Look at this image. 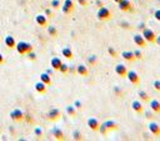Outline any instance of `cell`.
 <instances>
[{"label":"cell","instance_id":"19","mask_svg":"<svg viewBox=\"0 0 160 141\" xmlns=\"http://www.w3.org/2000/svg\"><path fill=\"white\" fill-rule=\"evenodd\" d=\"M5 46H8L9 49H14L15 48V39L14 37H13L11 35H8V36H5Z\"/></svg>","mask_w":160,"mask_h":141},{"label":"cell","instance_id":"1","mask_svg":"<svg viewBox=\"0 0 160 141\" xmlns=\"http://www.w3.org/2000/svg\"><path fill=\"white\" fill-rule=\"evenodd\" d=\"M15 49L18 51V54L20 55H26L29 51L33 50V45L29 44V43H25V41H19L16 45H15Z\"/></svg>","mask_w":160,"mask_h":141},{"label":"cell","instance_id":"13","mask_svg":"<svg viewBox=\"0 0 160 141\" xmlns=\"http://www.w3.org/2000/svg\"><path fill=\"white\" fill-rule=\"evenodd\" d=\"M149 131L154 135V136H160V126L156 122H150L149 124Z\"/></svg>","mask_w":160,"mask_h":141},{"label":"cell","instance_id":"38","mask_svg":"<svg viewBox=\"0 0 160 141\" xmlns=\"http://www.w3.org/2000/svg\"><path fill=\"white\" fill-rule=\"evenodd\" d=\"M78 3H79V5L80 6H88V0H78Z\"/></svg>","mask_w":160,"mask_h":141},{"label":"cell","instance_id":"28","mask_svg":"<svg viewBox=\"0 0 160 141\" xmlns=\"http://www.w3.org/2000/svg\"><path fill=\"white\" fill-rule=\"evenodd\" d=\"M139 96H140V99H141L143 101H149V95H148V93L140 90V91H139Z\"/></svg>","mask_w":160,"mask_h":141},{"label":"cell","instance_id":"11","mask_svg":"<svg viewBox=\"0 0 160 141\" xmlns=\"http://www.w3.org/2000/svg\"><path fill=\"white\" fill-rule=\"evenodd\" d=\"M88 126L91 131H98L99 130V126H100V122L95 119V118H90L88 120Z\"/></svg>","mask_w":160,"mask_h":141},{"label":"cell","instance_id":"10","mask_svg":"<svg viewBox=\"0 0 160 141\" xmlns=\"http://www.w3.org/2000/svg\"><path fill=\"white\" fill-rule=\"evenodd\" d=\"M35 23L39 25V26L45 28V26H48V18L44 14H38L35 16Z\"/></svg>","mask_w":160,"mask_h":141},{"label":"cell","instance_id":"20","mask_svg":"<svg viewBox=\"0 0 160 141\" xmlns=\"http://www.w3.org/2000/svg\"><path fill=\"white\" fill-rule=\"evenodd\" d=\"M40 81L44 83L46 86L51 85V78H50V75L48 72H42L40 74Z\"/></svg>","mask_w":160,"mask_h":141},{"label":"cell","instance_id":"45","mask_svg":"<svg viewBox=\"0 0 160 141\" xmlns=\"http://www.w3.org/2000/svg\"><path fill=\"white\" fill-rule=\"evenodd\" d=\"M146 114V118H148V119H151L153 118V111L151 112H145Z\"/></svg>","mask_w":160,"mask_h":141},{"label":"cell","instance_id":"25","mask_svg":"<svg viewBox=\"0 0 160 141\" xmlns=\"http://www.w3.org/2000/svg\"><path fill=\"white\" fill-rule=\"evenodd\" d=\"M61 53H63V55H64L66 59H69V60L73 59V50H71L70 48H64Z\"/></svg>","mask_w":160,"mask_h":141},{"label":"cell","instance_id":"42","mask_svg":"<svg viewBox=\"0 0 160 141\" xmlns=\"http://www.w3.org/2000/svg\"><path fill=\"white\" fill-rule=\"evenodd\" d=\"M114 93H116V94H119V96H120V95H122V90H120V89H119L118 86H115V87H114Z\"/></svg>","mask_w":160,"mask_h":141},{"label":"cell","instance_id":"47","mask_svg":"<svg viewBox=\"0 0 160 141\" xmlns=\"http://www.w3.org/2000/svg\"><path fill=\"white\" fill-rule=\"evenodd\" d=\"M96 4H98L99 6H103V5H101V2H99V0H98V2H96Z\"/></svg>","mask_w":160,"mask_h":141},{"label":"cell","instance_id":"15","mask_svg":"<svg viewBox=\"0 0 160 141\" xmlns=\"http://www.w3.org/2000/svg\"><path fill=\"white\" fill-rule=\"evenodd\" d=\"M131 108H133V110H134L136 114H141L143 111H144V106H143V104L140 101H138V100H134L131 102Z\"/></svg>","mask_w":160,"mask_h":141},{"label":"cell","instance_id":"22","mask_svg":"<svg viewBox=\"0 0 160 141\" xmlns=\"http://www.w3.org/2000/svg\"><path fill=\"white\" fill-rule=\"evenodd\" d=\"M104 125H105V127L108 129V131H113V130H116L118 129V124L115 122V121H113V120H108V121H105V122H103Z\"/></svg>","mask_w":160,"mask_h":141},{"label":"cell","instance_id":"3","mask_svg":"<svg viewBox=\"0 0 160 141\" xmlns=\"http://www.w3.org/2000/svg\"><path fill=\"white\" fill-rule=\"evenodd\" d=\"M143 36H144V39L148 41V43H155V39H156V35H155V33L151 30V29H149V28H144L143 29Z\"/></svg>","mask_w":160,"mask_h":141},{"label":"cell","instance_id":"6","mask_svg":"<svg viewBox=\"0 0 160 141\" xmlns=\"http://www.w3.org/2000/svg\"><path fill=\"white\" fill-rule=\"evenodd\" d=\"M133 41H134V44L136 46H139L140 49L146 48V40L144 39L143 34H135L134 36H133Z\"/></svg>","mask_w":160,"mask_h":141},{"label":"cell","instance_id":"14","mask_svg":"<svg viewBox=\"0 0 160 141\" xmlns=\"http://www.w3.org/2000/svg\"><path fill=\"white\" fill-rule=\"evenodd\" d=\"M149 106H150V110L154 112V114H160V102L158 100H150L149 102Z\"/></svg>","mask_w":160,"mask_h":141},{"label":"cell","instance_id":"41","mask_svg":"<svg viewBox=\"0 0 160 141\" xmlns=\"http://www.w3.org/2000/svg\"><path fill=\"white\" fill-rule=\"evenodd\" d=\"M68 74H76V69L74 66H69V72Z\"/></svg>","mask_w":160,"mask_h":141},{"label":"cell","instance_id":"36","mask_svg":"<svg viewBox=\"0 0 160 141\" xmlns=\"http://www.w3.org/2000/svg\"><path fill=\"white\" fill-rule=\"evenodd\" d=\"M26 56H28L30 60H33V61H34V60H36V54H35V53H33V50H31V51H29V53L26 54Z\"/></svg>","mask_w":160,"mask_h":141},{"label":"cell","instance_id":"35","mask_svg":"<svg viewBox=\"0 0 160 141\" xmlns=\"http://www.w3.org/2000/svg\"><path fill=\"white\" fill-rule=\"evenodd\" d=\"M133 53H134V56H135L136 60H140L143 58V53L140 50H135V51H133Z\"/></svg>","mask_w":160,"mask_h":141},{"label":"cell","instance_id":"27","mask_svg":"<svg viewBox=\"0 0 160 141\" xmlns=\"http://www.w3.org/2000/svg\"><path fill=\"white\" fill-rule=\"evenodd\" d=\"M58 71H60L61 74H68V72H69V65H68V64H64V62H63Z\"/></svg>","mask_w":160,"mask_h":141},{"label":"cell","instance_id":"49","mask_svg":"<svg viewBox=\"0 0 160 141\" xmlns=\"http://www.w3.org/2000/svg\"><path fill=\"white\" fill-rule=\"evenodd\" d=\"M159 2H160V0H159Z\"/></svg>","mask_w":160,"mask_h":141},{"label":"cell","instance_id":"29","mask_svg":"<svg viewBox=\"0 0 160 141\" xmlns=\"http://www.w3.org/2000/svg\"><path fill=\"white\" fill-rule=\"evenodd\" d=\"M73 139H74V140H76V141H79V140H83V135H82V132L78 131V130H75V131L73 132Z\"/></svg>","mask_w":160,"mask_h":141},{"label":"cell","instance_id":"8","mask_svg":"<svg viewBox=\"0 0 160 141\" xmlns=\"http://www.w3.org/2000/svg\"><path fill=\"white\" fill-rule=\"evenodd\" d=\"M10 119L13 121H21L24 119V112L20 109H14L10 112Z\"/></svg>","mask_w":160,"mask_h":141},{"label":"cell","instance_id":"7","mask_svg":"<svg viewBox=\"0 0 160 141\" xmlns=\"http://www.w3.org/2000/svg\"><path fill=\"white\" fill-rule=\"evenodd\" d=\"M126 78H128V80L130 81V84H133V85L138 86V85L140 84V78H139V75H138L135 71H128Z\"/></svg>","mask_w":160,"mask_h":141},{"label":"cell","instance_id":"39","mask_svg":"<svg viewBox=\"0 0 160 141\" xmlns=\"http://www.w3.org/2000/svg\"><path fill=\"white\" fill-rule=\"evenodd\" d=\"M154 16H155V19L158 21H160V9H158V10L154 11Z\"/></svg>","mask_w":160,"mask_h":141},{"label":"cell","instance_id":"5","mask_svg":"<svg viewBox=\"0 0 160 141\" xmlns=\"http://www.w3.org/2000/svg\"><path fill=\"white\" fill-rule=\"evenodd\" d=\"M61 116V114H60V110L56 109V108H51L48 114H46V118L50 120V121H55V120H59Z\"/></svg>","mask_w":160,"mask_h":141},{"label":"cell","instance_id":"48","mask_svg":"<svg viewBox=\"0 0 160 141\" xmlns=\"http://www.w3.org/2000/svg\"><path fill=\"white\" fill-rule=\"evenodd\" d=\"M113 2H114V3H116V4H118V3H119V2H120V0H113Z\"/></svg>","mask_w":160,"mask_h":141},{"label":"cell","instance_id":"34","mask_svg":"<svg viewBox=\"0 0 160 141\" xmlns=\"http://www.w3.org/2000/svg\"><path fill=\"white\" fill-rule=\"evenodd\" d=\"M34 134H35V136H38V137H42L43 136V130L42 129H40V127H35V129H34Z\"/></svg>","mask_w":160,"mask_h":141},{"label":"cell","instance_id":"44","mask_svg":"<svg viewBox=\"0 0 160 141\" xmlns=\"http://www.w3.org/2000/svg\"><path fill=\"white\" fill-rule=\"evenodd\" d=\"M4 61H5V58L3 56L2 53H0V65H2V64H4Z\"/></svg>","mask_w":160,"mask_h":141},{"label":"cell","instance_id":"32","mask_svg":"<svg viewBox=\"0 0 160 141\" xmlns=\"http://www.w3.org/2000/svg\"><path fill=\"white\" fill-rule=\"evenodd\" d=\"M108 53H109V55H110L111 58H116V56H118V54H116V50H115L114 48H111V46H109V48H108Z\"/></svg>","mask_w":160,"mask_h":141},{"label":"cell","instance_id":"26","mask_svg":"<svg viewBox=\"0 0 160 141\" xmlns=\"http://www.w3.org/2000/svg\"><path fill=\"white\" fill-rule=\"evenodd\" d=\"M48 33H49V35L50 36H53V37H56L58 36V30H56V28L55 26H48Z\"/></svg>","mask_w":160,"mask_h":141},{"label":"cell","instance_id":"24","mask_svg":"<svg viewBox=\"0 0 160 141\" xmlns=\"http://www.w3.org/2000/svg\"><path fill=\"white\" fill-rule=\"evenodd\" d=\"M65 111H66V114L69 115V116H76V109H75V106L74 105H68L65 108Z\"/></svg>","mask_w":160,"mask_h":141},{"label":"cell","instance_id":"43","mask_svg":"<svg viewBox=\"0 0 160 141\" xmlns=\"http://www.w3.org/2000/svg\"><path fill=\"white\" fill-rule=\"evenodd\" d=\"M45 16H46V18H50V16H51V10H50V9H46V10H45Z\"/></svg>","mask_w":160,"mask_h":141},{"label":"cell","instance_id":"16","mask_svg":"<svg viewBox=\"0 0 160 141\" xmlns=\"http://www.w3.org/2000/svg\"><path fill=\"white\" fill-rule=\"evenodd\" d=\"M53 136H54L56 140H60V141H63V140H65V136H64V132H63V130L61 129H59V127H54L53 129Z\"/></svg>","mask_w":160,"mask_h":141},{"label":"cell","instance_id":"2","mask_svg":"<svg viewBox=\"0 0 160 141\" xmlns=\"http://www.w3.org/2000/svg\"><path fill=\"white\" fill-rule=\"evenodd\" d=\"M96 16H98V19L101 20V21H108V20L111 19V12H110V10H109L108 8L100 6L99 10H98V12H96Z\"/></svg>","mask_w":160,"mask_h":141},{"label":"cell","instance_id":"4","mask_svg":"<svg viewBox=\"0 0 160 141\" xmlns=\"http://www.w3.org/2000/svg\"><path fill=\"white\" fill-rule=\"evenodd\" d=\"M74 2L73 0H65L64 2V4H63V6H61V10H63V12L65 15H69V14H71V12L74 11Z\"/></svg>","mask_w":160,"mask_h":141},{"label":"cell","instance_id":"12","mask_svg":"<svg viewBox=\"0 0 160 141\" xmlns=\"http://www.w3.org/2000/svg\"><path fill=\"white\" fill-rule=\"evenodd\" d=\"M118 5H119V9L122 11H130L131 10V3L129 0H120L118 3Z\"/></svg>","mask_w":160,"mask_h":141},{"label":"cell","instance_id":"33","mask_svg":"<svg viewBox=\"0 0 160 141\" xmlns=\"http://www.w3.org/2000/svg\"><path fill=\"white\" fill-rule=\"evenodd\" d=\"M98 131H100V134L101 135H106L108 134V129L105 127V125L104 124H100V126H99V130Z\"/></svg>","mask_w":160,"mask_h":141},{"label":"cell","instance_id":"40","mask_svg":"<svg viewBox=\"0 0 160 141\" xmlns=\"http://www.w3.org/2000/svg\"><path fill=\"white\" fill-rule=\"evenodd\" d=\"M74 106H75V109H82V102H80L79 100H75Z\"/></svg>","mask_w":160,"mask_h":141},{"label":"cell","instance_id":"37","mask_svg":"<svg viewBox=\"0 0 160 141\" xmlns=\"http://www.w3.org/2000/svg\"><path fill=\"white\" fill-rule=\"evenodd\" d=\"M153 86L155 87V90L160 91V80H155V81L153 83Z\"/></svg>","mask_w":160,"mask_h":141},{"label":"cell","instance_id":"21","mask_svg":"<svg viewBox=\"0 0 160 141\" xmlns=\"http://www.w3.org/2000/svg\"><path fill=\"white\" fill-rule=\"evenodd\" d=\"M35 91L39 94H45L46 93V85L42 81H39L35 84Z\"/></svg>","mask_w":160,"mask_h":141},{"label":"cell","instance_id":"9","mask_svg":"<svg viewBox=\"0 0 160 141\" xmlns=\"http://www.w3.org/2000/svg\"><path fill=\"white\" fill-rule=\"evenodd\" d=\"M115 74L120 78H126V74H128V69L124 64H118L115 66Z\"/></svg>","mask_w":160,"mask_h":141},{"label":"cell","instance_id":"31","mask_svg":"<svg viewBox=\"0 0 160 141\" xmlns=\"http://www.w3.org/2000/svg\"><path fill=\"white\" fill-rule=\"evenodd\" d=\"M50 5H51V9H59L60 8V2L59 0H51V3H50Z\"/></svg>","mask_w":160,"mask_h":141},{"label":"cell","instance_id":"17","mask_svg":"<svg viewBox=\"0 0 160 141\" xmlns=\"http://www.w3.org/2000/svg\"><path fill=\"white\" fill-rule=\"evenodd\" d=\"M122 58L129 62H133V61H135V56H134V53L133 51H123L122 53Z\"/></svg>","mask_w":160,"mask_h":141},{"label":"cell","instance_id":"30","mask_svg":"<svg viewBox=\"0 0 160 141\" xmlns=\"http://www.w3.org/2000/svg\"><path fill=\"white\" fill-rule=\"evenodd\" d=\"M88 61H89V64H90V65H95V64H96V61H98V58H96V55H90V56L88 58Z\"/></svg>","mask_w":160,"mask_h":141},{"label":"cell","instance_id":"18","mask_svg":"<svg viewBox=\"0 0 160 141\" xmlns=\"http://www.w3.org/2000/svg\"><path fill=\"white\" fill-rule=\"evenodd\" d=\"M76 74H79L80 76H88L89 75V70L85 65H83V64H80V65L76 66Z\"/></svg>","mask_w":160,"mask_h":141},{"label":"cell","instance_id":"23","mask_svg":"<svg viewBox=\"0 0 160 141\" xmlns=\"http://www.w3.org/2000/svg\"><path fill=\"white\" fill-rule=\"evenodd\" d=\"M61 64H63V61L59 58H53L51 59V68H53V70H59Z\"/></svg>","mask_w":160,"mask_h":141},{"label":"cell","instance_id":"46","mask_svg":"<svg viewBox=\"0 0 160 141\" xmlns=\"http://www.w3.org/2000/svg\"><path fill=\"white\" fill-rule=\"evenodd\" d=\"M155 43H156V44H158L159 46H160V35H159V36H156V39H155Z\"/></svg>","mask_w":160,"mask_h":141}]
</instances>
